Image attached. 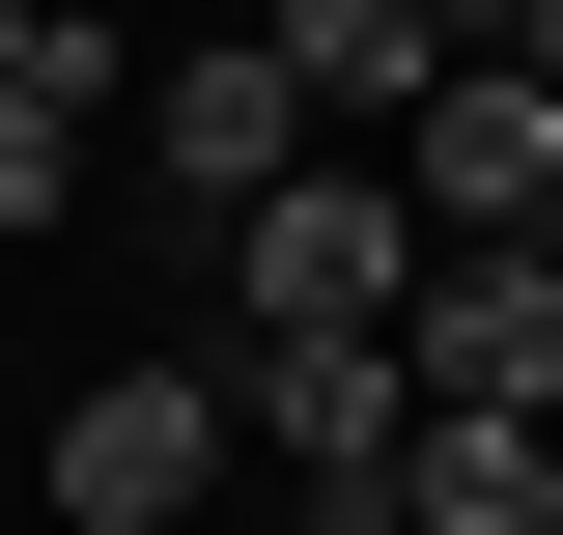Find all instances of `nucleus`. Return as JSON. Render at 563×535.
Segmentation results:
<instances>
[{
  "label": "nucleus",
  "instance_id": "f257e3e1",
  "mask_svg": "<svg viewBox=\"0 0 563 535\" xmlns=\"http://www.w3.org/2000/svg\"><path fill=\"white\" fill-rule=\"evenodd\" d=\"M422 254H451V226H422L395 170H282V198L225 226V367H254V338H395Z\"/></svg>",
  "mask_w": 563,
  "mask_h": 535
},
{
  "label": "nucleus",
  "instance_id": "f03ea898",
  "mask_svg": "<svg viewBox=\"0 0 563 535\" xmlns=\"http://www.w3.org/2000/svg\"><path fill=\"white\" fill-rule=\"evenodd\" d=\"M395 198L451 226V254H563V85H536V57H451L422 141H395Z\"/></svg>",
  "mask_w": 563,
  "mask_h": 535
},
{
  "label": "nucleus",
  "instance_id": "7ed1b4c3",
  "mask_svg": "<svg viewBox=\"0 0 563 535\" xmlns=\"http://www.w3.org/2000/svg\"><path fill=\"white\" fill-rule=\"evenodd\" d=\"M395 367H422V423H563V254H422Z\"/></svg>",
  "mask_w": 563,
  "mask_h": 535
},
{
  "label": "nucleus",
  "instance_id": "20e7f679",
  "mask_svg": "<svg viewBox=\"0 0 563 535\" xmlns=\"http://www.w3.org/2000/svg\"><path fill=\"white\" fill-rule=\"evenodd\" d=\"M198 479H225V395H198V367H85V395H57V535H198Z\"/></svg>",
  "mask_w": 563,
  "mask_h": 535
},
{
  "label": "nucleus",
  "instance_id": "39448f33",
  "mask_svg": "<svg viewBox=\"0 0 563 535\" xmlns=\"http://www.w3.org/2000/svg\"><path fill=\"white\" fill-rule=\"evenodd\" d=\"M141 170H169V198H225V226H254L282 170H339V141H310V85H282V29H198V57L141 85Z\"/></svg>",
  "mask_w": 563,
  "mask_h": 535
},
{
  "label": "nucleus",
  "instance_id": "423d86ee",
  "mask_svg": "<svg viewBox=\"0 0 563 535\" xmlns=\"http://www.w3.org/2000/svg\"><path fill=\"white\" fill-rule=\"evenodd\" d=\"M282 85H310V113H395V141H422L451 29H422V0H282Z\"/></svg>",
  "mask_w": 563,
  "mask_h": 535
},
{
  "label": "nucleus",
  "instance_id": "0eeeda50",
  "mask_svg": "<svg viewBox=\"0 0 563 535\" xmlns=\"http://www.w3.org/2000/svg\"><path fill=\"white\" fill-rule=\"evenodd\" d=\"M422 535H563V451L536 423H422Z\"/></svg>",
  "mask_w": 563,
  "mask_h": 535
},
{
  "label": "nucleus",
  "instance_id": "6e6552de",
  "mask_svg": "<svg viewBox=\"0 0 563 535\" xmlns=\"http://www.w3.org/2000/svg\"><path fill=\"white\" fill-rule=\"evenodd\" d=\"M29 85H85V113H113V29H85V0H0V113H29Z\"/></svg>",
  "mask_w": 563,
  "mask_h": 535
},
{
  "label": "nucleus",
  "instance_id": "1a4fd4ad",
  "mask_svg": "<svg viewBox=\"0 0 563 535\" xmlns=\"http://www.w3.org/2000/svg\"><path fill=\"white\" fill-rule=\"evenodd\" d=\"M85 198V85H29V113H0V226H57Z\"/></svg>",
  "mask_w": 563,
  "mask_h": 535
},
{
  "label": "nucleus",
  "instance_id": "9d476101",
  "mask_svg": "<svg viewBox=\"0 0 563 535\" xmlns=\"http://www.w3.org/2000/svg\"><path fill=\"white\" fill-rule=\"evenodd\" d=\"M422 29H451V57H507V29H536V0H422Z\"/></svg>",
  "mask_w": 563,
  "mask_h": 535
},
{
  "label": "nucleus",
  "instance_id": "9b49d317",
  "mask_svg": "<svg viewBox=\"0 0 563 535\" xmlns=\"http://www.w3.org/2000/svg\"><path fill=\"white\" fill-rule=\"evenodd\" d=\"M507 57H536V85H563V0H536V29H507Z\"/></svg>",
  "mask_w": 563,
  "mask_h": 535
},
{
  "label": "nucleus",
  "instance_id": "f8f14e48",
  "mask_svg": "<svg viewBox=\"0 0 563 535\" xmlns=\"http://www.w3.org/2000/svg\"><path fill=\"white\" fill-rule=\"evenodd\" d=\"M536 451H563V423H536Z\"/></svg>",
  "mask_w": 563,
  "mask_h": 535
}]
</instances>
